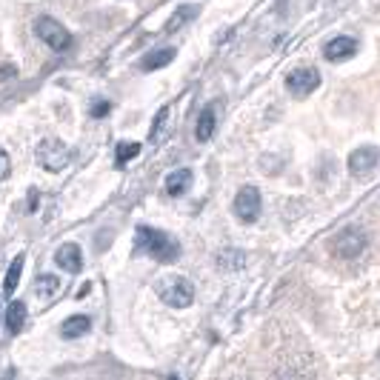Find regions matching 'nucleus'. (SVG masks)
Here are the masks:
<instances>
[{"label": "nucleus", "mask_w": 380, "mask_h": 380, "mask_svg": "<svg viewBox=\"0 0 380 380\" xmlns=\"http://www.w3.org/2000/svg\"><path fill=\"white\" fill-rule=\"evenodd\" d=\"M134 255H149L157 263H171V260L180 258V243L174 238H169L166 232H160V229L140 226L137 238H134Z\"/></svg>", "instance_id": "obj_1"}, {"label": "nucleus", "mask_w": 380, "mask_h": 380, "mask_svg": "<svg viewBox=\"0 0 380 380\" xmlns=\"http://www.w3.org/2000/svg\"><path fill=\"white\" fill-rule=\"evenodd\" d=\"M157 297L166 306L186 309V306H192V300H195V286L189 283L186 278H180V275H171V278H163L157 283Z\"/></svg>", "instance_id": "obj_2"}, {"label": "nucleus", "mask_w": 380, "mask_h": 380, "mask_svg": "<svg viewBox=\"0 0 380 380\" xmlns=\"http://www.w3.org/2000/svg\"><path fill=\"white\" fill-rule=\"evenodd\" d=\"M32 29H35V35H38V38H41L49 49H55V52H66V49L72 46V35L66 32V26H63V23H58V21H55V18H49V15L35 18Z\"/></svg>", "instance_id": "obj_3"}, {"label": "nucleus", "mask_w": 380, "mask_h": 380, "mask_svg": "<svg viewBox=\"0 0 380 380\" xmlns=\"http://www.w3.org/2000/svg\"><path fill=\"white\" fill-rule=\"evenodd\" d=\"M35 157H38V163H41L43 169H49V171H60V169H66L72 152H69V146H66L63 140H58V137H46V140L38 143Z\"/></svg>", "instance_id": "obj_4"}, {"label": "nucleus", "mask_w": 380, "mask_h": 380, "mask_svg": "<svg viewBox=\"0 0 380 380\" xmlns=\"http://www.w3.org/2000/svg\"><path fill=\"white\" fill-rule=\"evenodd\" d=\"M260 206H263V201H260V192L255 186H243L241 192L235 195V215H238V221H243V223H255L258 218H260Z\"/></svg>", "instance_id": "obj_5"}, {"label": "nucleus", "mask_w": 380, "mask_h": 380, "mask_svg": "<svg viewBox=\"0 0 380 380\" xmlns=\"http://www.w3.org/2000/svg\"><path fill=\"white\" fill-rule=\"evenodd\" d=\"M286 86H289V92L295 97H309L320 86V72L312 69V66H300V69L286 75Z\"/></svg>", "instance_id": "obj_6"}, {"label": "nucleus", "mask_w": 380, "mask_h": 380, "mask_svg": "<svg viewBox=\"0 0 380 380\" xmlns=\"http://www.w3.org/2000/svg\"><path fill=\"white\" fill-rule=\"evenodd\" d=\"M366 235L357 229V226H349V229H343L337 238H334V255L337 258H343V260H352V258H357L363 249H366Z\"/></svg>", "instance_id": "obj_7"}, {"label": "nucleus", "mask_w": 380, "mask_h": 380, "mask_svg": "<svg viewBox=\"0 0 380 380\" xmlns=\"http://www.w3.org/2000/svg\"><path fill=\"white\" fill-rule=\"evenodd\" d=\"M377 163H380V149H377V146H360V149H354V152L349 154V171H352L354 177L369 174Z\"/></svg>", "instance_id": "obj_8"}, {"label": "nucleus", "mask_w": 380, "mask_h": 380, "mask_svg": "<svg viewBox=\"0 0 380 380\" xmlns=\"http://www.w3.org/2000/svg\"><path fill=\"white\" fill-rule=\"evenodd\" d=\"M354 55H357V41L349 38V35L332 38V41L323 46V58H326L329 63H343V60H349V58H354Z\"/></svg>", "instance_id": "obj_9"}, {"label": "nucleus", "mask_w": 380, "mask_h": 380, "mask_svg": "<svg viewBox=\"0 0 380 380\" xmlns=\"http://www.w3.org/2000/svg\"><path fill=\"white\" fill-rule=\"evenodd\" d=\"M55 260H58V266L66 269L69 275L83 272V252H80L78 243H66V246H60L58 255H55Z\"/></svg>", "instance_id": "obj_10"}, {"label": "nucleus", "mask_w": 380, "mask_h": 380, "mask_svg": "<svg viewBox=\"0 0 380 380\" xmlns=\"http://www.w3.org/2000/svg\"><path fill=\"white\" fill-rule=\"evenodd\" d=\"M174 49L171 46H157V49H152V52H146L143 58H140V69L143 72H157V69H163V66H169L171 60H174Z\"/></svg>", "instance_id": "obj_11"}, {"label": "nucleus", "mask_w": 380, "mask_h": 380, "mask_svg": "<svg viewBox=\"0 0 380 380\" xmlns=\"http://www.w3.org/2000/svg\"><path fill=\"white\" fill-rule=\"evenodd\" d=\"M192 180H195L192 169H177V171H171V174L166 177V192H169L171 198H180V195H186L189 189H192Z\"/></svg>", "instance_id": "obj_12"}, {"label": "nucleus", "mask_w": 380, "mask_h": 380, "mask_svg": "<svg viewBox=\"0 0 380 380\" xmlns=\"http://www.w3.org/2000/svg\"><path fill=\"white\" fill-rule=\"evenodd\" d=\"M246 260H249V255L243 249H223V252H218V269L221 272H238V269L246 266Z\"/></svg>", "instance_id": "obj_13"}, {"label": "nucleus", "mask_w": 380, "mask_h": 380, "mask_svg": "<svg viewBox=\"0 0 380 380\" xmlns=\"http://www.w3.org/2000/svg\"><path fill=\"white\" fill-rule=\"evenodd\" d=\"M215 126H218V117H215V106H206V109L201 112V117H198V129H195V137H198L201 143L212 140V134H215Z\"/></svg>", "instance_id": "obj_14"}, {"label": "nucleus", "mask_w": 380, "mask_h": 380, "mask_svg": "<svg viewBox=\"0 0 380 380\" xmlns=\"http://www.w3.org/2000/svg\"><path fill=\"white\" fill-rule=\"evenodd\" d=\"M89 329H92V320H89L86 315H72V317H66L63 326H60L63 337H80V334H86Z\"/></svg>", "instance_id": "obj_15"}, {"label": "nucleus", "mask_w": 380, "mask_h": 380, "mask_svg": "<svg viewBox=\"0 0 380 380\" xmlns=\"http://www.w3.org/2000/svg\"><path fill=\"white\" fill-rule=\"evenodd\" d=\"M41 300H52L58 292H60V280L55 278V275H41L38 280H35V289H32Z\"/></svg>", "instance_id": "obj_16"}, {"label": "nucleus", "mask_w": 380, "mask_h": 380, "mask_svg": "<svg viewBox=\"0 0 380 380\" xmlns=\"http://www.w3.org/2000/svg\"><path fill=\"white\" fill-rule=\"evenodd\" d=\"M23 323H26V306H23L21 300L9 303V312H6V326H9V332L18 334V332L23 329Z\"/></svg>", "instance_id": "obj_17"}, {"label": "nucleus", "mask_w": 380, "mask_h": 380, "mask_svg": "<svg viewBox=\"0 0 380 380\" xmlns=\"http://www.w3.org/2000/svg\"><path fill=\"white\" fill-rule=\"evenodd\" d=\"M21 275H23V255H18V258L12 260V266H9V272H6V280H4V292H6V295H12V292L18 289Z\"/></svg>", "instance_id": "obj_18"}, {"label": "nucleus", "mask_w": 380, "mask_h": 380, "mask_svg": "<svg viewBox=\"0 0 380 380\" xmlns=\"http://www.w3.org/2000/svg\"><path fill=\"white\" fill-rule=\"evenodd\" d=\"M198 6H183V9H177L174 15H171V21H169V26H166V32H177L186 21H192V18H198Z\"/></svg>", "instance_id": "obj_19"}, {"label": "nucleus", "mask_w": 380, "mask_h": 380, "mask_svg": "<svg viewBox=\"0 0 380 380\" xmlns=\"http://www.w3.org/2000/svg\"><path fill=\"white\" fill-rule=\"evenodd\" d=\"M140 154V143H132V140H120L117 143V152H115V160H117V166H126L132 157H137Z\"/></svg>", "instance_id": "obj_20"}, {"label": "nucleus", "mask_w": 380, "mask_h": 380, "mask_svg": "<svg viewBox=\"0 0 380 380\" xmlns=\"http://www.w3.org/2000/svg\"><path fill=\"white\" fill-rule=\"evenodd\" d=\"M9 171H12V160H9V154L4 149H0V180H6Z\"/></svg>", "instance_id": "obj_21"}, {"label": "nucleus", "mask_w": 380, "mask_h": 380, "mask_svg": "<svg viewBox=\"0 0 380 380\" xmlns=\"http://www.w3.org/2000/svg\"><path fill=\"white\" fill-rule=\"evenodd\" d=\"M109 109H112V103H109V100H97V103L92 106V115H95V117H103Z\"/></svg>", "instance_id": "obj_22"}, {"label": "nucleus", "mask_w": 380, "mask_h": 380, "mask_svg": "<svg viewBox=\"0 0 380 380\" xmlns=\"http://www.w3.org/2000/svg\"><path fill=\"white\" fill-rule=\"evenodd\" d=\"M15 75V66H4V72H0V78H12Z\"/></svg>", "instance_id": "obj_23"}, {"label": "nucleus", "mask_w": 380, "mask_h": 380, "mask_svg": "<svg viewBox=\"0 0 380 380\" xmlns=\"http://www.w3.org/2000/svg\"><path fill=\"white\" fill-rule=\"evenodd\" d=\"M171 380H177V377H171Z\"/></svg>", "instance_id": "obj_24"}]
</instances>
